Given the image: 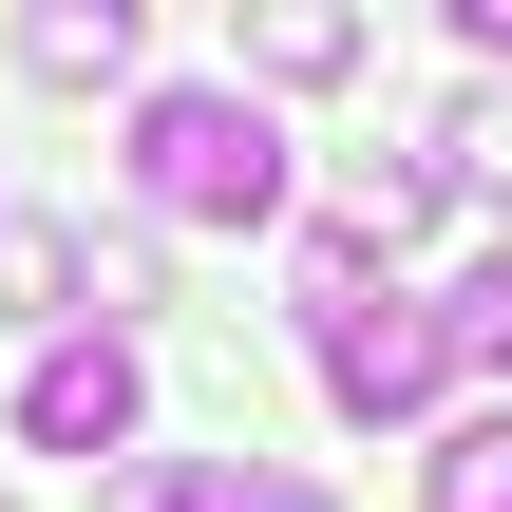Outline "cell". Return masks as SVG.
<instances>
[{"label": "cell", "instance_id": "obj_13", "mask_svg": "<svg viewBox=\"0 0 512 512\" xmlns=\"http://www.w3.org/2000/svg\"><path fill=\"white\" fill-rule=\"evenodd\" d=\"M0 512H19V494H0Z\"/></svg>", "mask_w": 512, "mask_h": 512}, {"label": "cell", "instance_id": "obj_7", "mask_svg": "<svg viewBox=\"0 0 512 512\" xmlns=\"http://www.w3.org/2000/svg\"><path fill=\"white\" fill-rule=\"evenodd\" d=\"M0 304H19V323L76 304V228H57V209H0Z\"/></svg>", "mask_w": 512, "mask_h": 512}, {"label": "cell", "instance_id": "obj_5", "mask_svg": "<svg viewBox=\"0 0 512 512\" xmlns=\"http://www.w3.org/2000/svg\"><path fill=\"white\" fill-rule=\"evenodd\" d=\"M266 76H285V95L361 76V19H342V0H247V95H266Z\"/></svg>", "mask_w": 512, "mask_h": 512}, {"label": "cell", "instance_id": "obj_1", "mask_svg": "<svg viewBox=\"0 0 512 512\" xmlns=\"http://www.w3.org/2000/svg\"><path fill=\"white\" fill-rule=\"evenodd\" d=\"M114 171H133V228H285V114L247 76H152Z\"/></svg>", "mask_w": 512, "mask_h": 512}, {"label": "cell", "instance_id": "obj_3", "mask_svg": "<svg viewBox=\"0 0 512 512\" xmlns=\"http://www.w3.org/2000/svg\"><path fill=\"white\" fill-rule=\"evenodd\" d=\"M133 418H152V361H133L114 323H57V342L19 361V437H38V456H114V475H133Z\"/></svg>", "mask_w": 512, "mask_h": 512}, {"label": "cell", "instance_id": "obj_9", "mask_svg": "<svg viewBox=\"0 0 512 512\" xmlns=\"http://www.w3.org/2000/svg\"><path fill=\"white\" fill-rule=\"evenodd\" d=\"M437 323H456V361H512V247H494V266H456V285H437Z\"/></svg>", "mask_w": 512, "mask_h": 512}, {"label": "cell", "instance_id": "obj_2", "mask_svg": "<svg viewBox=\"0 0 512 512\" xmlns=\"http://www.w3.org/2000/svg\"><path fill=\"white\" fill-rule=\"evenodd\" d=\"M323 399H342L361 437L437 418V399H456V323H437V304H399V285H380V304H342V323H323Z\"/></svg>", "mask_w": 512, "mask_h": 512}, {"label": "cell", "instance_id": "obj_10", "mask_svg": "<svg viewBox=\"0 0 512 512\" xmlns=\"http://www.w3.org/2000/svg\"><path fill=\"white\" fill-rule=\"evenodd\" d=\"M95 512H228V456H133Z\"/></svg>", "mask_w": 512, "mask_h": 512}, {"label": "cell", "instance_id": "obj_6", "mask_svg": "<svg viewBox=\"0 0 512 512\" xmlns=\"http://www.w3.org/2000/svg\"><path fill=\"white\" fill-rule=\"evenodd\" d=\"M76 304L133 342V304H171V247H152V228H76Z\"/></svg>", "mask_w": 512, "mask_h": 512}, {"label": "cell", "instance_id": "obj_12", "mask_svg": "<svg viewBox=\"0 0 512 512\" xmlns=\"http://www.w3.org/2000/svg\"><path fill=\"white\" fill-rule=\"evenodd\" d=\"M228 512H342L323 475H285V456H228Z\"/></svg>", "mask_w": 512, "mask_h": 512}, {"label": "cell", "instance_id": "obj_11", "mask_svg": "<svg viewBox=\"0 0 512 512\" xmlns=\"http://www.w3.org/2000/svg\"><path fill=\"white\" fill-rule=\"evenodd\" d=\"M437 152H456V171H475V190H512V95H494V76H475V95H456V114H437Z\"/></svg>", "mask_w": 512, "mask_h": 512}, {"label": "cell", "instance_id": "obj_4", "mask_svg": "<svg viewBox=\"0 0 512 512\" xmlns=\"http://www.w3.org/2000/svg\"><path fill=\"white\" fill-rule=\"evenodd\" d=\"M133 57H152L133 0H38V19H19V76H57V95H95V76H133Z\"/></svg>", "mask_w": 512, "mask_h": 512}, {"label": "cell", "instance_id": "obj_8", "mask_svg": "<svg viewBox=\"0 0 512 512\" xmlns=\"http://www.w3.org/2000/svg\"><path fill=\"white\" fill-rule=\"evenodd\" d=\"M418 512H512V418H456L437 475H418Z\"/></svg>", "mask_w": 512, "mask_h": 512}]
</instances>
